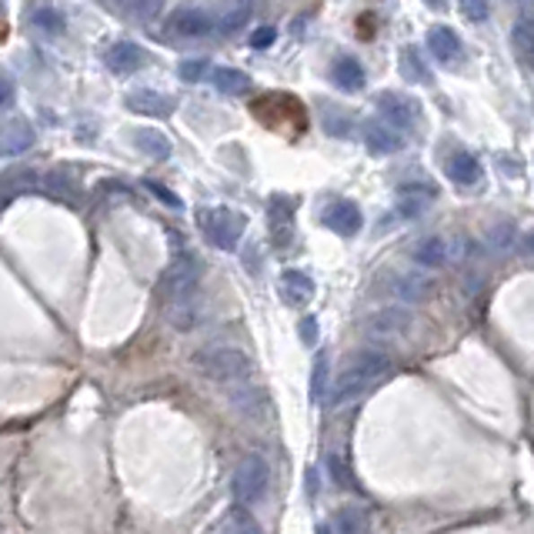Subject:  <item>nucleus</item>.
Wrapping results in <instances>:
<instances>
[{"label": "nucleus", "mask_w": 534, "mask_h": 534, "mask_svg": "<svg viewBox=\"0 0 534 534\" xmlns=\"http://www.w3.org/2000/svg\"><path fill=\"white\" fill-rule=\"evenodd\" d=\"M281 297L287 304H294V308H304L314 297V281L301 271H285L281 274Z\"/></svg>", "instance_id": "f3484780"}, {"label": "nucleus", "mask_w": 534, "mask_h": 534, "mask_svg": "<svg viewBox=\"0 0 534 534\" xmlns=\"http://www.w3.org/2000/svg\"><path fill=\"white\" fill-rule=\"evenodd\" d=\"M254 114H258L267 127H285V124H294V127L304 131V110H301V104H297L294 97H287V94L261 97V101L254 104Z\"/></svg>", "instance_id": "423d86ee"}, {"label": "nucleus", "mask_w": 534, "mask_h": 534, "mask_svg": "<svg viewBox=\"0 0 534 534\" xmlns=\"http://www.w3.org/2000/svg\"><path fill=\"white\" fill-rule=\"evenodd\" d=\"M431 201H434V190L425 188V184H407V188H401V214H407V217H417Z\"/></svg>", "instance_id": "393cba45"}, {"label": "nucleus", "mask_w": 534, "mask_h": 534, "mask_svg": "<svg viewBox=\"0 0 534 534\" xmlns=\"http://www.w3.org/2000/svg\"><path fill=\"white\" fill-rule=\"evenodd\" d=\"M378 110L381 118L388 120L391 127H398V131H411V127H417V120H421V104H417L415 97L398 94V91H384L378 97Z\"/></svg>", "instance_id": "6e6552de"}, {"label": "nucleus", "mask_w": 534, "mask_h": 534, "mask_svg": "<svg viewBox=\"0 0 534 534\" xmlns=\"http://www.w3.org/2000/svg\"><path fill=\"white\" fill-rule=\"evenodd\" d=\"M231 487H234V498H238L241 504H248V508H254L258 501H264L267 487H271V468H267V461H264L261 454H248V458L238 464Z\"/></svg>", "instance_id": "39448f33"}, {"label": "nucleus", "mask_w": 534, "mask_h": 534, "mask_svg": "<svg viewBox=\"0 0 534 534\" xmlns=\"http://www.w3.org/2000/svg\"><path fill=\"white\" fill-rule=\"evenodd\" d=\"M391 374V357L384 351H361V355L347 364L331 388V407H341V404L357 401L361 394H368L381 378Z\"/></svg>", "instance_id": "f03ea898"}, {"label": "nucleus", "mask_w": 534, "mask_h": 534, "mask_svg": "<svg viewBox=\"0 0 534 534\" xmlns=\"http://www.w3.org/2000/svg\"><path fill=\"white\" fill-rule=\"evenodd\" d=\"M127 104H131V110L147 114V118H167L174 110V101L164 94H154V91H137V94H131Z\"/></svg>", "instance_id": "aec40b11"}, {"label": "nucleus", "mask_w": 534, "mask_h": 534, "mask_svg": "<svg viewBox=\"0 0 534 534\" xmlns=\"http://www.w3.org/2000/svg\"><path fill=\"white\" fill-rule=\"evenodd\" d=\"M197 227L214 248L234 250L241 234H244V217L234 214L231 207H201L197 211Z\"/></svg>", "instance_id": "20e7f679"}, {"label": "nucleus", "mask_w": 534, "mask_h": 534, "mask_svg": "<svg viewBox=\"0 0 534 534\" xmlns=\"http://www.w3.org/2000/svg\"><path fill=\"white\" fill-rule=\"evenodd\" d=\"M211 534H231V531H227L224 524H221V528H217V531H211Z\"/></svg>", "instance_id": "a19ab883"}, {"label": "nucleus", "mask_w": 534, "mask_h": 534, "mask_svg": "<svg viewBox=\"0 0 534 534\" xmlns=\"http://www.w3.org/2000/svg\"><path fill=\"white\" fill-rule=\"evenodd\" d=\"M134 144L141 147L144 154H151V157H171V141H167L164 134L161 131H151V127H144V131H137L134 134Z\"/></svg>", "instance_id": "cd10ccee"}, {"label": "nucleus", "mask_w": 534, "mask_h": 534, "mask_svg": "<svg viewBox=\"0 0 534 534\" xmlns=\"http://www.w3.org/2000/svg\"><path fill=\"white\" fill-rule=\"evenodd\" d=\"M314 534H334V531H328V528H318V531H314Z\"/></svg>", "instance_id": "79ce46f5"}, {"label": "nucleus", "mask_w": 534, "mask_h": 534, "mask_svg": "<svg viewBox=\"0 0 534 534\" xmlns=\"http://www.w3.org/2000/svg\"><path fill=\"white\" fill-rule=\"evenodd\" d=\"M204 71H207L204 60H184V64H180V77H184V81H201Z\"/></svg>", "instance_id": "f704fd0d"}, {"label": "nucleus", "mask_w": 534, "mask_h": 534, "mask_svg": "<svg viewBox=\"0 0 534 534\" xmlns=\"http://www.w3.org/2000/svg\"><path fill=\"white\" fill-rule=\"evenodd\" d=\"M211 74H214V87H217L221 94H231V97L248 94V87H250L248 74L234 71V67H217V71H211Z\"/></svg>", "instance_id": "b1692460"}, {"label": "nucleus", "mask_w": 534, "mask_h": 534, "mask_svg": "<svg viewBox=\"0 0 534 534\" xmlns=\"http://www.w3.org/2000/svg\"><path fill=\"white\" fill-rule=\"evenodd\" d=\"M364 144H368L371 154H394V151H401L404 137L388 120H374V124L364 127Z\"/></svg>", "instance_id": "ddd939ff"}, {"label": "nucleus", "mask_w": 534, "mask_h": 534, "mask_svg": "<svg viewBox=\"0 0 534 534\" xmlns=\"http://www.w3.org/2000/svg\"><path fill=\"white\" fill-rule=\"evenodd\" d=\"M427 4H431V7H438V11L444 7V0H427Z\"/></svg>", "instance_id": "ea45409f"}, {"label": "nucleus", "mask_w": 534, "mask_h": 534, "mask_svg": "<svg viewBox=\"0 0 534 534\" xmlns=\"http://www.w3.org/2000/svg\"><path fill=\"white\" fill-rule=\"evenodd\" d=\"M401 74L407 77V81H415V83H425L427 81V67L421 64V57H417L415 48H407L401 54Z\"/></svg>", "instance_id": "7c9ffc66"}, {"label": "nucleus", "mask_w": 534, "mask_h": 534, "mask_svg": "<svg viewBox=\"0 0 534 534\" xmlns=\"http://www.w3.org/2000/svg\"><path fill=\"white\" fill-rule=\"evenodd\" d=\"M448 178L454 180V188H464V190H475L481 180H485V167L477 161L475 154H468V151H458V154L448 161Z\"/></svg>", "instance_id": "9b49d317"}, {"label": "nucleus", "mask_w": 534, "mask_h": 534, "mask_svg": "<svg viewBox=\"0 0 534 534\" xmlns=\"http://www.w3.org/2000/svg\"><path fill=\"white\" fill-rule=\"evenodd\" d=\"M458 7H461V13L471 24H485L487 13H491V4H487V0H458Z\"/></svg>", "instance_id": "2f4dec72"}, {"label": "nucleus", "mask_w": 534, "mask_h": 534, "mask_svg": "<svg viewBox=\"0 0 534 534\" xmlns=\"http://www.w3.org/2000/svg\"><path fill=\"white\" fill-rule=\"evenodd\" d=\"M384 285L391 291L394 297H401L407 304H421L427 297L434 294V281L427 277V274H417V271H391L384 274Z\"/></svg>", "instance_id": "1a4fd4ad"}, {"label": "nucleus", "mask_w": 534, "mask_h": 534, "mask_svg": "<svg viewBox=\"0 0 534 534\" xmlns=\"http://www.w3.org/2000/svg\"><path fill=\"white\" fill-rule=\"evenodd\" d=\"M331 81L341 87V91H364V83H368V74H364V67L357 64L355 57H337L331 67Z\"/></svg>", "instance_id": "a211bd4d"}, {"label": "nucleus", "mask_w": 534, "mask_h": 534, "mask_svg": "<svg viewBox=\"0 0 534 534\" xmlns=\"http://www.w3.org/2000/svg\"><path fill=\"white\" fill-rule=\"evenodd\" d=\"M224 528L231 534H264L261 524H258V518H254V514L248 511V504H241V501L231 511H227Z\"/></svg>", "instance_id": "a878e982"}, {"label": "nucleus", "mask_w": 534, "mask_h": 534, "mask_svg": "<svg viewBox=\"0 0 534 534\" xmlns=\"http://www.w3.org/2000/svg\"><path fill=\"white\" fill-rule=\"evenodd\" d=\"M274 40H277V31H274V27H261V31H254V37H250V48L264 50V48H271Z\"/></svg>", "instance_id": "c9c22d12"}, {"label": "nucleus", "mask_w": 534, "mask_h": 534, "mask_svg": "<svg viewBox=\"0 0 534 534\" xmlns=\"http://www.w3.org/2000/svg\"><path fill=\"white\" fill-rule=\"evenodd\" d=\"M144 64V50L137 44H114L107 50V67L114 74H134Z\"/></svg>", "instance_id": "6ab92c4d"}, {"label": "nucleus", "mask_w": 534, "mask_h": 534, "mask_svg": "<svg viewBox=\"0 0 534 534\" xmlns=\"http://www.w3.org/2000/svg\"><path fill=\"white\" fill-rule=\"evenodd\" d=\"M511 44L528 64H534V13H521L511 27Z\"/></svg>", "instance_id": "412c9836"}, {"label": "nucleus", "mask_w": 534, "mask_h": 534, "mask_svg": "<svg viewBox=\"0 0 534 534\" xmlns=\"http://www.w3.org/2000/svg\"><path fill=\"white\" fill-rule=\"evenodd\" d=\"M521 250H524V254H531V258H534V231H531V234H524V238H521Z\"/></svg>", "instance_id": "58836bf2"}, {"label": "nucleus", "mask_w": 534, "mask_h": 534, "mask_svg": "<svg viewBox=\"0 0 534 534\" xmlns=\"http://www.w3.org/2000/svg\"><path fill=\"white\" fill-rule=\"evenodd\" d=\"M328 475H331V481L341 487V491H351V487H357L355 471L347 468V461L341 458V454H328Z\"/></svg>", "instance_id": "c756f323"}, {"label": "nucleus", "mask_w": 534, "mask_h": 534, "mask_svg": "<svg viewBox=\"0 0 534 534\" xmlns=\"http://www.w3.org/2000/svg\"><path fill=\"white\" fill-rule=\"evenodd\" d=\"M411 328V318L404 314V311L391 308V311H378L374 318L368 320V334L371 337H381V341H388V337H398Z\"/></svg>", "instance_id": "dca6fc26"}, {"label": "nucleus", "mask_w": 534, "mask_h": 534, "mask_svg": "<svg viewBox=\"0 0 534 534\" xmlns=\"http://www.w3.org/2000/svg\"><path fill=\"white\" fill-rule=\"evenodd\" d=\"M267 217H271L274 248H287L291 238H294V207H291L285 197H274L271 207H267Z\"/></svg>", "instance_id": "f8f14e48"}, {"label": "nucleus", "mask_w": 534, "mask_h": 534, "mask_svg": "<svg viewBox=\"0 0 534 534\" xmlns=\"http://www.w3.org/2000/svg\"><path fill=\"white\" fill-rule=\"evenodd\" d=\"M34 141V131L27 124H11L0 131V154H21Z\"/></svg>", "instance_id": "5701e85b"}, {"label": "nucleus", "mask_w": 534, "mask_h": 534, "mask_svg": "<svg viewBox=\"0 0 534 534\" xmlns=\"http://www.w3.org/2000/svg\"><path fill=\"white\" fill-rule=\"evenodd\" d=\"M464 250V241L448 238V234H431V238L417 241L411 258H415L421 267H444V264L458 261V254Z\"/></svg>", "instance_id": "0eeeda50"}, {"label": "nucleus", "mask_w": 534, "mask_h": 534, "mask_svg": "<svg viewBox=\"0 0 534 534\" xmlns=\"http://www.w3.org/2000/svg\"><path fill=\"white\" fill-rule=\"evenodd\" d=\"M197 281H201V264L197 258H178L167 264V271L161 274V304H164V318L178 328V331H190L197 324Z\"/></svg>", "instance_id": "f257e3e1"}, {"label": "nucleus", "mask_w": 534, "mask_h": 534, "mask_svg": "<svg viewBox=\"0 0 534 534\" xmlns=\"http://www.w3.org/2000/svg\"><path fill=\"white\" fill-rule=\"evenodd\" d=\"M427 50L434 54V60H441V64H454V60L461 57V40H458V34H454L451 27H431L427 31Z\"/></svg>", "instance_id": "2eb2a0df"}, {"label": "nucleus", "mask_w": 534, "mask_h": 534, "mask_svg": "<svg viewBox=\"0 0 534 534\" xmlns=\"http://www.w3.org/2000/svg\"><path fill=\"white\" fill-rule=\"evenodd\" d=\"M301 337H304V345H314L318 341V320L314 318L301 320Z\"/></svg>", "instance_id": "e433bc0d"}, {"label": "nucleus", "mask_w": 534, "mask_h": 534, "mask_svg": "<svg viewBox=\"0 0 534 534\" xmlns=\"http://www.w3.org/2000/svg\"><path fill=\"white\" fill-rule=\"evenodd\" d=\"M194 368L197 374H204L207 381L214 384H224V388H238V384H248L250 381V357L241 351V347H231V345H211V347H201L197 355H194Z\"/></svg>", "instance_id": "7ed1b4c3"}, {"label": "nucleus", "mask_w": 534, "mask_h": 534, "mask_svg": "<svg viewBox=\"0 0 534 534\" xmlns=\"http://www.w3.org/2000/svg\"><path fill=\"white\" fill-rule=\"evenodd\" d=\"M334 528H337V534H368V511L347 504V508L337 511Z\"/></svg>", "instance_id": "bb28decb"}, {"label": "nucleus", "mask_w": 534, "mask_h": 534, "mask_svg": "<svg viewBox=\"0 0 534 534\" xmlns=\"http://www.w3.org/2000/svg\"><path fill=\"white\" fill-rule=\"evenodd\" d=\"M324 381H328V357L320 355L314 361V378H311V401L318 404L324 398Z\"/></svg>", "instance_id": "473e14b6"}, {"label": "nucleus", "mask_w": 534, "mask_h": 534, "mask_svg": "<svg viewBox=\"0 0 534 534\" xmlns=\"http://www.w3.org/2000/svg\"><path fill=\"white\" fill-rule=\"evenodd\" d=\"M34 17H37V27H44V31H64V17H60L57 11H50V7H37L34 11Z\"/></svg>", "instance_id": "72a5a7b5"}, {"label": "nucleus", "mask_w": 534, "mask_h": 534, "mask_svg": "<svg viewBox=\"0 0 534 534\" xmlns=\"http://www.w3.org/2000/svg\"><path fill=\"white\" fill-rule=\"evenodd\" d=\"M214 21L204 11H178L174 13V31L184 37H204L214 31Z\"/></svg>", "instance_id": "4be33fe9"}, {"label": "nucleus", "mask_w": 534, "mask_h": 534, "mask_svg": "<svg viewBox=\"0 0 534 534\" xmlns=\"http://www.w3.org/2000/svg\"><path fill=\"white\" fill-rule=\"evenodd\" d=\"M11 97H13V81L7 74H0V104H11Z\"/></svg>", "instance_id": "4c0bfd02"}, {"label": "nucleus", "mask_w": 534, "mask_h": 534, "mask_svg": "<svg viewBox=\"0 0 534 534\" xmlns=\"http://www.w3.org/2000/svg\"><path fill=\"white\" fill-rule=\"evenodd\" d=\"M248 17H250V0H231L227 11L221 13V21H217V27H221L224 34H231V31H238Z\"/></svg>", "instance_id": "c85d7f7f"}, {"label": "nucleus", "mask_w": 534, "mask_h": 534, "mask_svg": "<svg viewBox=\"0 0 534 534\" xmlns=\"http://www.w3.org/2000/svg\"><path fill=\"white\" fill-rule=\"evenodd\" d=\"M231 404H234V411L250 421H261L267 415V398H264L261 388H250L248 384H238V388H231Z\"/></svg>", "instance_id": "4468645a"}, {"label": "nucleus", "mask_w": 534, "mask_h": 534, "mask_svg": "<svg viewBox=\"0 0 534 534\" xmlns=\"http://www.w3.org/2000/svg\"><path fill=\"white\" fill-rule=\"evenodd\" d=\"M320 221L331 227L334 234L351 238V234H357V231H361V224H364V214H361V207H357V204L337 201V204H328V211L320 214Z\"/></svg>", "instance_id": "9d476101"}, {"label": "nucleus", "mask_w": 534, "mask_h": 534, "mask_svg": "<svg viewBox=\"0 0 534 534\" xmlns=\"http://www.w3.org/2000/svg\"><path fill=\"white\" fill-rule=\"evenodd\" d=\"M4 34H7V27H4V24H0V37H4Z\"/></svg>", "instance_id": "37998d69"}]
</instances>
